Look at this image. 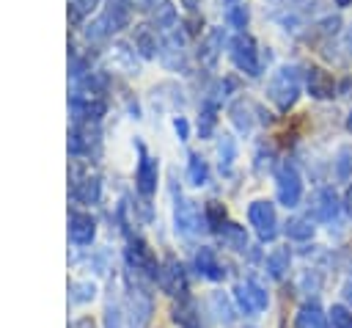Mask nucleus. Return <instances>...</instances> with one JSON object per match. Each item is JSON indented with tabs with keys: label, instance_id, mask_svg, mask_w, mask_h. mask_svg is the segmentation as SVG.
I'll return each mask as SVG.
<instances>
[{
	"label": "nucleus",
	"instance_id": "nucleus-1",
	"mask_svg": "<svg viewBox=\"0 0 352 328\" xmlns=\"http://www.w3.org/2000/svg\"><path fill=\"white\" fill-rule=\"evenodd\" d=\"M267 96L275 102V107L280 113L292 110L297 96H300V69L297 66H280L267 85Z\"/></svg>",
	"mask_w": 352,
	"mask_h": 328
},
{
	"label": "nucleus",
	"instance_id": "nucleus-2",
	"mask_svg": "<svg viewBox=\"0 0 352 328\" xmlns=\"http://www.w3.org/2000/svg\"><path fill=\"white\" fill-rule=\"evenodd\" d=\"M275 190H278V201L283 207H297L300 198H302V179H300V171L283 160L275 165Z\"/></svg>",
	"mask_w": 352,
	"mask_h": 328
},
{
	"label": "nucleus",
	"instance_id": "nucleus-3",
	"mask_svg": "<svg viewBox=\"0 0 352 328\" xmlns=\"http://www.w3.org/2000/svg\"><path fill=\"white\" fill-rule=\"evenodd\" d=\"M231 58H234L236 69H242V72L250 74V77H256V74L261 72L256 41H253V36H248V33H236V36L231 39Z\"/></svg>",
	"mask_w": 352,
	"mask_h": 328
},
{
	"label": "nucleus",
	"instance_id": "nucleus-4",
	"mask_svg": "<svg viewBox=\"0 0 352 328\" xmlns=\"http://www.w3.org/2000/svg\"><path fill=\"white\" fill-rule=\"evenodd\" d=\"M248 218H250V226L256 229L258 240H275L278 234V215H275V207L270 201H253L248 207Z\"/></svg>",
	"mask_w": 352,
	"mask_h": 328
},
{
	"label": "nucleus",
	"instance_id": "nucleus-5",
	"mask_svg": "<svg viewBox=\"0 0 352 328\" xmlns=\"http://www.w3.org/2000/svg\"><path fill=\"white\" fill-rule=\"evenodd\" d=\"M234 300H236V306L245 314H258V311L267 309V292L253 278H248V281H242V284L234 287Z\"/></svg>",
	"mask_w": 352,
	"mask_h": 328
},
{
	"label": "nucleus",
	"instance_id": "nucleus-6",
	"mask_svg": "<svg viewBox=\"0 0 352 328\" xmlns=\"http://www.w3.org/2000/svg\"><path fill=\"white\" fill-rule=\"evenodd\" d=\"M204 226H206V215H201V209L195 207V201L179 196V198H176V229H179L182 234L192 237V234H198Z\"/></svg>",
	"mask_w": 352,
	"mask_h": 328
},
{
	"label": "nucleus",
	"instance_id": "nucleus-7",
	"mask_svg": "<svg viewBox=\"0 0 352 328\" xmlns=\"http://www.w3.org/2000/svg\"><path fill=\"white\" fill-rule=\"evenodd\" d=\"M154 314V300L143 287L129 289V328H148Z\"/></svg>",
	"mask_w": 352,
	"mask_h": 328
},
{
	"label": "nucleus",
	"instance_id": "nucleus-8",
	"mask_svg": "<svg viewBox=\"0 0 352 328\" xmlns=\"http://www.w3.org/2000/svg\"><path fill=\"white\" fill-rule=\"evenodd\" d=\"M160 287L168 292V295H179L184 298V289H187V281H184V270L176 259H165V265L160 267V276H157Z\"/></svg>",
	"mask_w": 352,
	"mask_h": 328
},
{
	"label": "nucleus",
	"instance_id": "nucleus-9",
	"mask_svg": "<svg viewBox=\"0 0 352 328\" xmlns=\"http://www.w3.org/2000/svg\"><path fill=\"white\" fill-rule=\"evenodd\" d=\"M305 85H308V94L314 99H333L336 96V80L319 66H311L305 72Z\"/></svg>",
	"mask_w": 352,
	"mask_h": 328
},
{
	"label": "nucleus",
	"instance_id": "nucleus-10",
	"mask_svg": "<svg viewBox=\"0 0 352 328\" xmlns=\"http://www.w3.org/2000/svg\"><path fill=\"white\" fill-rule=\"evenodd\" d=\"M338 209H341V201H338L336 190H333V187H322V190L316 193V204H314V215H316V221L330 223V221L338 218Z\"/></svg>",
	"mask_w": 352,
	"mask_h": 328
},
{
	"label": "nucleus",
	"instance_id": "nucleus-11",
	"mask_svg": "<svg viewBox=\"0 0 352 328\" xmlns=\"http://www.w3.org/2000/svg\"><path fill=\"white\" fill-rule=\"evenodd\" d=\"M94 234H96L94 218L85 215V212H72V218H69V237H72V243L88 245L94 240Z\"/></svg>",
	"mask_w": 352,
	"mask_h": 328
},
{
	"label": "nucleus",
	"instance_id": "nucleus-12",
	"mask_svg": "<svg viewBox=\"0 0 352 328\" xmlns=\"http://www.w3.org/2000/svg\"><path fill=\"white\" fill-rule=\"evenodd\" d=\"M102 22H104L107 33H116V30L126 28L129 25V0H107Z\"/></svg>",
	"mask_w": 352,
	"mask_h": 328
},
{
	"label": "nucleus",
	"instance_id": "nucleus-13",
	"mask_svg": "<svg viewBox=\"0 0 352 328\" xmlns=\"http://www.w3.org/2000/svg\"><path fill=\"white\" fill-rule=\"evenodd\" d=\"M170 314H173V322H176L179 328H201L198 309H195V303H192L187 295H184V298H179V303H173Z\"/></svg>",
	"mask_w": 352,
	"mask_h": 328
},
{
	"label": "nucleus",
	"instance_id": "nucleus-14",
	"mask_svg": "<svg viewBox=\"0 0 352 328\" xmlns=\"http://www.w3.org/2000/svg\"><path fill=\"white\" fill-rule=\"evenodd\" d=\"M135 182H138V190H140L143 196H151V193L157 190V163H154L148 154H143V157H140Z\"/></svg>",
	"mask_w": 352,
	"mask_h": 328
},
{
	"label": "nucleus",
	"instance_id": "nucleus-15",
	"mask_svg": "<svg viewBox=\"0 0 352 328\" xmlns=\"http://www.w3.org/2000/svg\"><path fill=\"white\" fill-rule=\"evenodd\" d=\"M294 325L297 328H327V317L322 311V306L314 300V303H302L297 317H294Z\"/></svg>",
	"mask_w": 352,
	"mask_h": 328
},
{
	"label": "nucleus",
	"instance_id": "nucleus-16",
	"mask_svg": "<svg viewBox=\"0 0 352 328\" xmlns=\"http://www.w3.org/2000/svg\"><path fill=\"white\" fill-rule=\"evenodd\" d=\"M195 267H198L201 276H206V278H212V281H220V278L226 276V270H223V265L217 262V256H214L212 248H201V251L195 254Z\"/></svg>",
	"mask_w": 352,
	"mask_h": 328
},
{
	"label": "nucleus",
	"instance_id": "nucleus-17",
	"mask_svg": "<svg viewBox=\"0 0 352 328\" xmlns=\"http://www.w3.org/2000/svg\"><path fill=\"white\" fill-rule=\"evenodd\" d=\"M220 50H223V30L214 28V30H209L206 39L201 41V47H198V58H201L206 66H212V63L217 61Z\"/></svg>",
	"mask_w": 352,
	"mask_h": 328
},
{
	"label": "nucleus",
	"instance_id": "nucleus-18",
	"mask_svg": "<svg viewBox=\"0 0 352 328\" xmlns=\"http://www.w3.org/2000/svg\"><path fill=\"white\" fill-rule=\"evenodd\" d=\"M132 41H135V50H138L143 58H154V55H157V36L151 33L148 25H138Z\"/></svg>",
	"mask_w": 352,
	"mask_h": 328
},
{
	"label": "nucleus",
	"instance_id": "nucleus-19",
	"mask_svg": "<svg viewBox=\"0 0 352 328\" xmlns=\"http://www.w3.org/2000/svg\"><path fill=\"white\" fill-rule=\"evenodd\" d=\"M99 190H102V185H99V179L96 176H85L82 182H74V198L77 201H82V204H96L99 201Z\"/></svg>",
	"mask_w": 352,
	"mask_h": 328
},
{
	"label": "nucleus",
	"instance_id": "nucleus-20",
	"mask_svg": "<svg viewBox=\"0 0 352 328\" xmlns=\"http://www.w3.org/2000/svg\"><path fill=\"white\" fill-rule=\"evenodd\" d=\"M289 265H292V254L289 248H275L270 256H267V273L272 278H283L289 273Z\"/></svg>",
	"mask_w": 352,
	"mask_h": 328
},
{
	"label": "nucleus",
	"instance_id": "nucleus-21",
	"mask_svg": "<svg viewBox=\"0 0 352 328\" xmlns=\"http://www.w3.org/2000/svg\"><path fill=\"white\" fill-rule=\"evenodd\" d=\"M162 63L170 66V69H179L184 66V52H182V36L173 33L168 41H165V50H162Z\"/></svg>",
	"mask_w": 352,
	"mask_h": 328
},
{
	"label": "nucleus",
	"instance_id": "nucleus-22",
	"mask_svg": "<svg viewBox=\"0 0 352 328\" xmlns=\"http://www.w3.org/2000/svg\"><path fill=\"white\" fill-rule=\"evenodd\" d=\"M250 105L245 102V99H239V102H234L231 105V121H234V127L239 130V132H250V127H253V116H250Z\"/></svg>",
	"mask_w": 352,
	"mask_h": 328
},
{
	"label": "nucleus",
	"instance_id": "nucleus-23",
	"mask_svg": "<svg viewBox=\"0 0 352 328\" xmlns=\"http://www.w3.org/2000/svg\"><path fill=\"white\" fill-rule=\"evenodd\" d=\"M220 234H223V243L228 248H234V251H245L248 248V234H245V229L239 223H226Z\"/></svg>",
	"mask_w": 352,
	"mask_h": 328
},
{
	"label": "nucleus",
	"instance_id": "nucleus-24",
	"mask_svg": "<svg viewBox=\"0 0 352 328\" xmlns=\"http://www.w3.org/2000/svg\"><path fill=\"white\" fill-rule=\"evenodd\" d=\"M187 179L192 185H204L209 179V168H206V160L201 154H190V160H187Z\"/></svg>",
	"mask_w": 352,
	"mask_h": 328
},
{
	"label": "nucleus",
	"instance_id": "nucleus-25",
	"mask_svg": "<svg viewBox=\"0 0 352 328\" xmlns=\"http://www.w3.org/2000/svg\"><path fill=\"white\" fill-rule=\"evenodd\" d=\"M154 25H157V30H170V28H176V8H173L170 3H160V6L154 8Z\"/></svg>",
	"mask_w": 352,
	"mask_h": 328
},
{
	"label": "nucleus",
	"instance_id": "nucleus-26",
	"mask_svg": "<svg viewBox=\"0 0 352 328\" xmlns=\"http://www.w3.org/2000/svg\"><path fill=\"white\" fill-rule=\"evenodd\" d=\"M286 234H289L292 240H311V237H314V226H311L308 218H289Z\"/></svg>",
	"mask_w": 352,
	"mask_h": 328
},
{
	"label": "nucleus",
	"instance_id": "nucleus-27",
	"mask_svg": "<svg viewBox=\"0 0 352 328\" xmlns=\"http://www.w3.org/2000/svg\"><path fill=\"white\" fill-rule=\"evenodd\" d=\"M204 215H206V226L212 232H223V226H226V207L220 201H209Z\"/></svg>",
	"mask_w": 352,
	"mask_h": 328
},
{
	"label": "nucleus",
	"instance_id": "nucleus-28",
	"mask_svg": "<svg viewBox=\"0 0 352 328\" xmlns=\"http://www.w3.org/2000/svg\"><path fill=\"white\" fill-rule=\"evenodd\" d=\"M327 328H352V311L341 303L330 306L327 311Z\"/></svg>",
	"mask_w": 352,
	"mask_h": 328
},
{
	"label": "nucleus",
	"instance_id": "nucleus-29",
	"mask_svg": "<svg viewBox=\"0 0 352 328\" xmlns=\"http://www.w3.org/2000/svg\"><path fill=\"white\" fill-rule=\"evenodd\" d=\"M217 154H220V168H223V171H231V163H234V157H236V143H234L231 135H223V138H220Z\"/></svg>",
	"mask_w": 352,
	"mask_h": 328
},
{
	"label": "nucleus",
	"instance_id": "nucleus-30",
	"mask_svg": "<svg viewBox=\"0 0 352 328\" xmlns=\"http://www.w3.org/2000/svg\"><path fill=\"white\" fill-rule=\"evenodd\" d=\"M248 19H250V11H248V6L236 3V6H231V8H228V25H231V28H236L239 33H242V28L248 25Z\"/></svg>",
	"mask_w": 352,
	"mask_h": 328
},
{
	"label": "nucleus",
	"instance_id": "nucleus-31",
	"mask_svg": "<svg viewBox=\"0 0 352 328\" xmlns=\"http://www.w3.org/2000/svg\"><path fill=\"white\" fill-rule=\"evenodd\" d=\"M352 152L349 149H341L338 152V160H336V176L341 179V182H346L349 176H352Z\"/></svg>",
	"mask_w": 352,
	"mask_h": 328
},
{
	"label": "nucleus",
	"instance_id": "nucleus-32",
	"mask_svg": "<svg viewBox=\"0 0 352 328\" xmlns=\"http://www.w3.org/2000/svg\"><path fill=\"white\" fill-rule=\"evenodd\" d=\"M212 130H214V107L204 105V113H201V121H198V132H201V138H206V135H212Z\"/></svg>",
	"mask_w": 352,
	"mask_h": 328
},
{
	"label": "nucleus",
	"instance_id": "nucleus-33",
	"mask_svg": "<svg viewBox=\"0 0 352 328\" xmlns=\"http://www.w3.org/2000/svg\"><path fill=\"white\" fill-rule=\"evenodd\" d=\"M94 292H96V287L88 284V281H74V284H72V298H74V300H91Z\"/></svg>",
	"mask_w": 352,
	"mask_h": 328
},
{
	"label": "nucleus",
	"instance_id": "nucleus-34",
	"mask_svg": "<svg viewBox=\"0 0 352 328\" xmlns=\"http://www.w3.org/2000/svg\"><path fill=\"white\" fill-rule=\"evenodd\" d=\"M212 306L217 309V317H220V320L231 322V309H228V300H226L220 292H214V295H212Z\"/></svg>",
	"mask_w": 352,
	"mask_h": 328
},
{
	"label": "nucleus",
	"instance_id": "nucleus-35",
	"mask_svg": "<svg viewBox=\"0 0 352 328\" xmlns=\"http://www.w3.org/2000/svg\"><path fill=\"white\" fill-rule=\"evenodd\" d=\"M94 6H96V0H72V6H69L72 19H80V17H82V14H88Z\"/></svg>",
	"mask_w": 352,
	"mask_h": 328
},
{
	"label": "nucleus",
	"instance_id": "nucleus-36",
	"mask_svg": "<svg viewBox=\"0 0 352 328\" xmlns=\"http://www.w3.org/2000/svg\"><path fill=\"white\" fill-rule=\"evenodd\" d=\"M316 28H319V33H324V36H336L338 28H341V19H338V17H324Z\"/></svg>",
	"mask_w": 352,
	"mask_h": 328
},
{
	"label": "nucleus",
	"instance_id": "nucleus-37",
	"mask_svg": "<svg viewBox=\"0 0 352 328\" xmlns=\"http://www.w3.org/2000/svg\"><path fill=\"white\" fill-rule=\"evenodd\" d=\"M104 328H121V314H118L116 303H107V309H104Z\"/></svg>",
	"mask_w": 352,
	"mask_h": 328
},
{
	"label": "nucleus",
	"instance_id": "nucleus-38",
	"mask_svg": "<svg viewBox=\"0 0 352 328\" xmlns=\"http://www.w3.org/2000/svg\"><path fill=\"white\" fill-rule=\"evenodd\" d=\"M173 130H176V135H179L182 141H187L190 127H187V119H184V116H176V119H173Z\"/></svg>",
	"mask_w": 352,
	"mask_h": 328
},
{
	"label": "nucleus",
	"instance_id": "nucleus-39",
	"mask_svg": "<svg viewBox=\"0 0 352 328\" xmlns=\"http://www.w3.org/2000/svg\"><path fill=\"white\" fill-rule=\"evenodd\" d=\"M344 300H346V303L352 306V278H349V281L344 284Z\"/></svg>",
	"mask_w": 352,
	"mask_h": 328
},
{
	"label": "nucleus",
	"instance_id": "nucleus-40",
	"mask_svg": "<svg viewBox=\"0 0 352 328\" xmlns=\"http://www.w3.org/2000/svg\"><path fill=\"white\" fill-rule=\"evenodd\" d=\"M344 207H346V212L352 215V185L346 187V196H344Z\"/></svg>",
	"mask_w": 352,
	"mask_h": 328
},
{
	"label": "nucleus",
	"instance_id": "nucleus-41",
	"mask_svg": "<svg viewBox=\"0 0 352 328\" xmlns=\"http://www.w3.org/2000/svg\"><path fill=\"white\" fill-rule=\"evenodd\" d=\"M182 6L192 11V8H198V6H201V0H182Z\"/></svg>",
	"mask_w": 352,
	"mask_h": 328
},
{
	"label": "nucleus",
	"instance_id": "nucleus-42",
	"mask_svg": "<svg viewBox=\"0 0 352 328\" xmlns=\"http://www.w3.org/2000/svg\"><path fill=\"white\" fill-rule=\"evenodd\" d=\"M336 6H341V8H346V6H352V0H336Z\"/></svg>",
	"mask_w": 352,
	"mask_h": 328
},
{
	"label": "nucleus",
	"instance_id": "nucleus-43",
	"mask_svg": "<svg viewBox=\"0 0 352 328\" xmlns=\"http://www.w3.org/2000/svg\"><path fill=\"white\" fill-rule=\"evenodd\" d=\"M346 130H349V132H352V113H349V116H346Z\"/></svg>",
	"mask_w": 352,
	"mask_h": 328
}]
</instances>
